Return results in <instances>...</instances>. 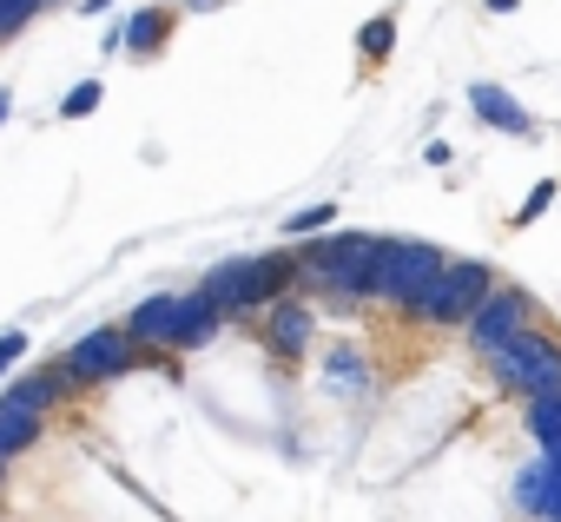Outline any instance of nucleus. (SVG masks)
I'll return each mask as SVG.
<instances>
[{"label": "nucleus", "instance_id": "nucleus-1", "mask_svg": "<svg viewBox=\"0 0 561 522\" xmlns=\"http://www.w3.org/2000/svg\"><path fill=\"white\" fill-rule=\"evenodd\" d=\"M377 245L383 238H364V231H324V238H305L298 251V279L331 292V298H370L377 285Z\"/></svg>", "mask_w": 561, "mask_h": 522}, {"label": "nucleus", "instance_id": "nucleus-2", "mask_svg": "<svg viewBox=\"0 0 561 522\" xmlns=\"http://www.w3.org/2000/svg\"><path fill=\"white\" fill-rule=\"evenodd\" d=\"M291 279H298V258H285V251H271V258H225V265H211L205 272V298L218 305V318H244V311H264V305H277L291 292Z\"/></svg>", "mask_w": 561, "mask_h": 522}, {"label": "nucleus", "instance_id": "nucleus-3", "mask_svg": "<svg viewBox=\"0 0 561 522\" xmlns=\"http://www.w3.org/2000/svg\"><path fill=\"white\" fill-rule=\"evenodd\" d=\"M443 265H449V251H436L423 238H383L377 245V285H370V298H383L397 311H416V298L443 279Z\"/></svg>", "mask_w": 561, "mask_h": 522}, {"label": "nucleus", "instance_id": "nucleus-4", "mask_svg": "<svg viewBox=\"0 0 561 522\" xmlns=\"http://www.w3.org/2000/svg\"><path fill=\"white\" fill-rule=\"evenodd\" d=\"M489 292H495V272L482 265V258H449L443 279L416 298L410 318H423V325H469L489 305Z\"/></svg>", "mask_w": 561, "mask_h": 522}, {"label": "nucleus", "instance_id": "nucleus-5", "mask_svg": "<svg viewBox=\"0 0 561 522\" xmlns=\"http://www.w3.org/2000/svg\"><path fill=\"white\" fill-rule=\"evenodd\" d=\"M489 371H495V384L502 390H515V397H548V390H561V344L548 338V331H522V338H508L495 358H489Z\"/></svg>", "mask_w": 561, "mask_h": 522}, {"label": "nucleus", "instance_id": "nucleus-6", "mask_svg": "<svg viewBox=\"0 0 561 522\" xmlns=\"http://www.w3.org/2000/svg\"><path fill=\"white\" fill-rule=\"evenodd\" d=\"M133 351H139V344L126 338V325H100V331H87L80 344H67L54 371H60L67 390H80V384H106V377H119V371L133 364Z\"/></svg>", "mask_w": 561, "mask_h": 522}, {"label": "nucleus", "instance_id": "nucleus-7", "mask_svg": "<svg viewBox=\"0 0 561 522\" xmlns=\"http://www.w3.org/2000/svg\"><path fill=\"white\" fill-rule=\"evenodd\" d=\"M522 331H535V298L515 292V285H495L489 305L469 318V344H476L482 358H495V351H502L508 338H522Z\"/></svg>", "mask_w": 561, "mask_h": 522}, {"label": "nucleus", "instance_id": "nucleus-8", "mask_svg": "<svg viewBox=\"0 0 561 522\" xmlns=\"http://www.w3.org/2000/svg\"><path fill=\"white\" fill-rule=\"evenodd\" d=\"M126 338L146 344V351H179V292H159V298H139L133 318H126Z\"/></svg>", "mask_w": 561, "mask_h": 522}, {"label": "nucleus", "instance_id": "nucleus-9", "mask_svg": "<svg viewBox=\"0 0 561 522\" xmlns=\"http://www.w3.org/2000/svg\"><path fill=\"white\" fill-rule=\"evenodd\" d=\"M60 397H73V390L60 384V371H21V377H8V390H0V404L21 410V417H47Z\"/></svg>", "mask_w": 561, "mask_h": 522}, {"label": "nucleus", "instance_id": "nucleus-10", "mask_svg": "<svg viewBox=\"0 0 561 522\" xmlns=\"http://www.w3.org/2000/svg\"><path fill=\"white\" fill-rule=\"evenodd\" d=\"M469 106H476L482 126H502V133H515V139L535 133V120L522 113V100H515L508 87H495V80H476V87H469Z\"/></svg>", "mask_w": 561, "mask_h": 522}, {"label": "nucleus", "instance_id": "nucleus-11", "mask_svg": "<svg viewBox=\"0 0 561 522\" xmlns=\"http://www.w3.org/2000/svg\"><path fill=\"white\" fill-rule=\"evenodd\" d=\"M264 338H271V351H277V358H298V351L311 344V311H305L298 298H277V305H271Z\"/></svg>", "mask_w": 561, "mask_h": 522}, {"label": "nucleus", "instance_id": "nucleus-12", "mask_svg": "<svg viewBox=\"0 0 561 522\" xmlns=\"http://www.w3.org/2000/svg\"><path fill=\"white\" fill-rule=\"evenodd\" d=\"M218 305L205 298V292H179V351H198V344H211L218 338Z\"/></svg>", "mask_w": 561, "mask_h": 522}, {"label": "nucleus", "instance_id": "nucleus-13", "mask_svg": "<svg viewBox=\"0 0 561 522\" xmlns=\"http://www.w3.org/2000/svg\"><path fill=\"white\" fill-rule=\"evenodd\" d=\"M119 41H126V54H159V47L172 41V8H139V14L119 27Z\"/></svg>", "mask_w": 561, "mask_h": 522}, {"label": "nucleus", "instance_id": "nucleus-14", "mask_svg": "<svg viewBox=\"0 0 561 522\" xmlns=\"http://www.w3.org/2000/svg\"><path fill=\"white\" fill-rule=\"evenodd\" d=\"M528 436H535L541 450H561V390H548V397L528 404Z\"/></svg>", "mask_w": 561, "mask_h": 522}, {"label": "nucleus", "instance_id": "nucleus-15", "mask_svg": "<svg viewBox=\"0 0 561 522\" xmlns=\"http://www.w3.org/2000/svg\"><path fill=\"white\" fill-rule=\"evenodd\" d=\"M34 436H41V417H21V410L0 404V463H14Z\"/></svg>", "mask_w": 561, "mask_h": 522}, {"label": "nucleus", "instance_id": "nucleus-16", "mask_svg": "<svg viewBox=\"0 0 561 522\" xmlns=\"http://www.w3.org/2000/svg\"><path fill=\"white\" fill-rule=\"evenodd\" d=\"M357 47H364V60H370V67H383V60H390V47H397V14H370V21H364V34H357Z\"/></svg>", "mask_w": 561, "mask_h": 522}, {"label": "nucleus", "instance_id": "nucleus-17", "mask_svg": "<svg viewBox=\"0 0 561 522\" xmlns=\"http://www.w3.org/2000/svg\"><path fill=\"white\" fill-rule=\"evenodd\" d=\"M331 218H337V205H305V212L285 218V231L291 238H318V231H331Z\"/></svg>", "mask_w": 561, "mask_h": 522}, {"label": "nucleus", "instance_id": "nucleus-18", "mask_svg": "<svg viewBox=\"0 0 561 522\" xmlns=\"http://www.w3.org/2000/svg\"><path fill=\"white\" fill-rule=\"evenodd\" d=\"M93 106H100V80H80V87L60 100V120H87Z\"/></svg>", "mask_w": 561, "mask_h": 522}, {"label": "nucleus", "instance_id": "nucleus-19", "mask_svg": "<svg viewBox=\"0 0 561 522\" xmlns=\"http://www.w3.org/2000/svg\"><path fill=\"white\" fill-rule=\"evenodd\" d=\"M548 205H554V179H541V185H528V198L515 205V225H535V218H541Z\"/></svg>", "mask_w": 561, "mask_h": 522}, {"label": "nucleus", "instance_id": "nucleus-20", "mask_svg": "<svg viewBox=\"0 0 561 522\" xmlns=\"http://www.w3.org/2000/svg\"><path fill=\"white\" fill-rule=\"evenodd\" d=\"M27 358V331H0V377H14Z\"/></svg>", "mask_w": 561, "mask_h": 522}, {"label": "nucleus", "instance_id": "nucleus-21", "mask_svg": "<svg viewBox=\"0 0 561 522\" xmlns=\"http://www.w3.org/2000/svg\"><path fill=\"white\" fill-rule=\"evenodd\" d=\"M34 8H41V0H0V34H21L34 21Z\"/></svg>", "mask_w": 561, "mask_h": 522}, {"label": "nucleus", "instance_id": "nucleus-22", "mask_svg": "<svg viewBox=\"0 0 561 522\" xmlns=\"http://www.w3.org/2000/svg\"><path fill=\"white\" fill-rule=\"evenodd\" d=\"M364 358L357 351H331V384H364V371H357Z\"/></svg>", "mask_w": 561, "mask_h": 522}, {"label": "nucleus", "instance_id": "nucleus-23", "mask_svg": "<svg viewBox=\"0 0 561 522\" xmlns=\"http://www.w3.org/2000/svg\"><path fill=\"white\" fill-rule=\"evenodd\" d=\"M8 113H14V93H8V87H0V126H8Z\"/></svg>", "mask_w": 561, "mask_h": 522}, {"label": "nucleus", "instance_id": "nucleus-24", "mask_svg": "<svg viewBox=\"0 0 561 522\" xmlns=\"http://www.w3.org/2000/svg\"><path fill=\"white\" fill-rule=\"evenodd\" d=\"M522 8V0H489V14H515Z\"/></svg>", "mask_w": 561, "mask_h": 522}, {"label": "nucleus", "instance_id": "nucleus-25", "mask_svg": "<svg viewBox=\"0 0 561 522\" xmlns=\"http://www.w3.org/2000/svg\"><path fill=\"white\" fill-rule=\"evenodd\" d=\"M0 483H8V463H0Z\"/></svg>", "mask_w": 561, "mask_h": 522}]
</instances>
